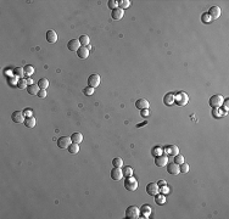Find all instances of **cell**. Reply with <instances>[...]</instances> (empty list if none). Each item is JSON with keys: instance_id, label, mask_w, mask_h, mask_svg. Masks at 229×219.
Instances as JSON below:
<instances>
[{"instance_id": "cell-26", "label": "cell", "mask_w": 229, "mask_h": 219, "mask_svg": "<svg viewBox=\"0 0 229 219\" xmlns=\"http://www.w3.org/2000/svg\"><path fill=\"white\" fill-rule=\"evenodd\" d=\"M38 86H39L40 89L46 90V89H48V86H49V81H48L46 78H42V79H39V82H38Z\"/></svg>"}, {"instance_id": "cell-20", "label": "cell", "mask_w": 229, "mask_h": 219, "mask_svg": "<svg viewBox=\"0 0 229 219\" xmlns=\"http://www.w3.org/2000/svg\"><path fill=\"white\" fill-rule=\"evenodd\" d=\"M82 140H83V135L81 134V133H73L72 135H71V141L72 143H76V144H79V143H82Z\"/></svg>"}, {"instance_id": "cell-31", "label": "cell", "mask_w": 229, "mask_h": 219, "mask_svg": "<svg viewBox=\"0 0 229 219\" xmlns=\"http://www.w3.org/2000/svg\"><path fill=\"white\" fill-rule=\"evenodd\" d=\"M122 172H123V175H124V178H127V177H131V175L133 174V168H132V167H124V169H123Z\"/></svg>"}, {"instance_id": "cell-42", "label": "cell", "mask_w": 229, "mask_h": 219, "mask_svg": "<svg viewBox=\"0 0 229 219\" xmlns=\"http://www.w3.org/2000/svg\"><path fill=\"white\" fill-rule=\"evenodd\" d=\"M23 114L26 116V117H32V111H31V108H26L23 111Z\"/></svg>"}, {"instance_id": "cell-7", "label": "cell", "mask_w": 229, "mask_h": 219, "mask_svg": "<svg viewBox=\"0 0 229 219\" xmlns=\"http://www.w3.org/2000/svg\"><path fill=\"white\" fill-rule=\"evenodd\" d=\"M146 192H148V195H150V196H155V195H157L160 192V188L155 183H150V184L146 185Z\"/></svg>"}, {"instance_id": "cell-33", "label": "cell", "mask_w": 229, "mask_h": 219, "mask_svg": "<svg viewBox=\"0 0 229 219\" xmlns=\"http://www.w3.org/2000/svg\"><path fill=\"white\" fill-rule=\"evenodd\" d=\"M179 171H181V173H188L189 172V164L183 162L182 164H179Z\"/></svg>"}, {"instance_id": "cell-24", "label": "cell", "mask_w": 229, "mask_h": 219, "mask_svg": "<svg viewBox=\"0 0 229 219\" xmlns=\"http://www.w3.org/2000/svg\"><path fill=\"white\" fill-rule=\"evenodd\" d=\"M155 202H156L159 206L164 204V202H166V196H164V194H157V195H155Z\"/></svg>"}, {"instance_id": "cell-14", "label": "cell", "mask_w": 229, "mask_h": 219, "mask_svg": "<svg viewBox=\"0 0 229 219\" xmlns=\"http://www.w3.org/2000/svg\"><path fill=\"white\" fill-rule=\"evenodd\" d=\"M46 42L50 43V44H54V43L57 42V34H56L55 31L50 29V31L46 32Z\"/></svg>"}, {"instance_id": "cell-37", "label": "cell", "mask_w": 229, "mask_h": 219, "mask_svg": "<svg viewBox=\"0 0 229 219\" xmlns=\"http://www.w3.org/2000/svg\"><path fill=\"white\" fill-rule=\"evenodd\" d=\"M83 93H84L85 95H93V93H94V88H92V86H87V88H84Z\"/></svg>"}, {"instance_id": "cell-3", "label": "cell", "mask_w": 229, "mask_h": 219, "mask_svg": "<svg viewBox=\"0 0 229 219\" xmlns=\"http://www.w3.org/2000/svg\"><path fill=\"white\" fill-rule=\"evenodd\" d=\"M139 213H140V211H139L135 206H129L126 211V218L127 219H137V218H139Z\"/></svg>"}, {"instance_id": "cell-2", "label": "cell", "mask_w": 229, "mask_h": 219, "mask_svg": "<svg viewBox=\"0 0 229 219\" xmlns=\"http://www.w3.org/2000/svg\"><path fill=\"white\" fill-rule=\"evenodd\" d=\"M189 101V97L185 93H178L177 95H174V102L178 105V106H185Z\"/></svg>"}, {"instance_id": "cell-30", "label": "cell", "mask_w": 229, "mask_h": 219, "mask_svg": "<svg viewBox=\"0 0 229 219\" xmlns=\"http://www.w3.org/2000/svg\"><path fill=\"white\" fill-rule=\"evenodd\" d=\"M23 70H24V74H27V77H29V75H32L34 73V67L31 66V65H27Z\"/></svg>"}, {"instance_id": "cell-9", "label": "cell", "mask_w": 229, "mask_h": 219, "mask_svg": "<svg viewBox=\"0 0 229 219\" xmlns=\"http://www.w3.org/2000/svg\"><path fill=\"white\" fill-rule=\"evenodd\" d=\"M24 114L22 111H15V112H12L11 114V119L14 121L15 123H23L24 122Z\"/></svg>"}, {"instance_id": "cell-39", "label": "cell", "mask_w": 229, "mask_h": 219, "mask_svg": "<svg viewBox=\"0 0 229 219\" xmlns=\"http://www.w3.org/2000/svg\"><path fill=\"white\" fill-rule=\"evenodd\" d=\"M37 96H38V97H40V99L46 97V90L40 89V90H39V93H38V95H37Z\"/></svg>"}, {"instance_id": "cell-6", "label": "cell", "mask_w": 229, "mask_h": 219, "mask_svg": "<svg viewBox=\"0 0 229 219\" xmlns=\"http://www.w3.org/2000/svg\"><path fill=\"white\" fill-rule=\"evenodd\" d=\"M99 84H100V75L99 74H90L89 75V78H88V85L89 86H92V88H96V86H99Z\"/></svg>"}, {"instance_id": "cell-34", "label": "cell", "mask_w": 229, "mask_h": 219, "mask_svg": "<svg viewBox=\"0 0 229 219\" xmlns=\"http://www.w3.org/2000/svg\"><path fill=\"white\" fill-rule=\"evenodd\" d=\"M183 162H184V157L182 156V155H179V153L175 155V156H174V163H177V164H182Z\"/></svg>"}, {"instance_id": "cell-11", "label": "cell", "mask_w": 229, "mask_h": 219, "mask_svg": "<svg viewBox=\"0 0 229 219\" xmlns=\"http://www.w3.org/2000/svg\"><path fill=\"white\" fill-rule=\"evenodd\" d=\"M167 153H162V155H159V156H156L155 158V164L157 167H163V166H166L167 164Z\"/></svg>"}, {"instance_id": "cell-36", "label": "cell", "mask_w": 229, "mask_h": 219, "mask_svg": "<svg viewBox=\"0 0 229 219\" xmlns=\"http://www.w3.org/2000/svg\"><path fill=\"white\" fill-rule=\"evenodd\" d=\"M14 73H15V75H18V77H22L24 75V70L23 68H21V67H17V68H15L14 70Z\"/></svg>"}, {"instance_id": "cell-25", "label": "cell", "mask_w": 229, "mask_h": 219, "mask_svg": "<svg viewBox=\"0 0 229 219\" xmlns=\"http://www.w3.org/2000/svg\"><path fill=\"white\" fill-rule=\"evenodd\" d=\"M67 150H68L70 153L74 155V153H77V152L79 151V146H78V144H76V143H71V145L68 146Z\"/></svg>"}, {"instance_id": "cell-28", "label": "cell", "mask_w": 229, "mask_h": 219, "mask_svg": "<svg viewBox=\"0 0 229 219\" xmlns=\"http://www.w3.org/2000/svg\"><path fill=\"white\" fill-rule=\"evenodd\" d=\"M112 164L113 167H117V168H122L123 167V160L121 157H116L112 160Z\"/></svg>"}, {"instance_id": "cell-8", "label": "cell", "mask_w": 229, "mask_h": 219, "mask_svg": "<svg viewBox=\"0 0 229 219\" xmlns=\"http://www.w3.org/2000/svg\"><path fill=\"white\" fill-rule=\"evenodd\" d=\"M71 143H72L71 138H67V136H62V138L57 139V146H59V149H68Z\"/></svg>"}, {"instance_id": "cell-47", "label": "cell", "mask_w": 229, "mask_h": 219, "mask_svg": "<svg viewBox=\"0 0 229 219\" xmlns=\"http://www.w3.org/2000/svg\"><path fill=\"white\" fill-rule=\"evenodd\" d=\"M144 124H146V122H144V123H140V124H138V128H139V127H142V125H144Z\"/></svg>"}, {"instance_id": "cell-45", "label": "cell", "mask_w": 229, "mask_h": 219, "mask_svg": "<svg viewBox=\"0 0 229 219\" xmlns=\"http://www.w3.org/2000/svg\"><path fill=\"white\" fill-rule=\"evenodd\" d=\"M157 185H159V188H160V186H163V185H167V184H166V182H164V180H160V182L157 183Z\"/></svg>"}, {"instance_id": "cell-23", "label": "cell", "mask_w": 229, "mask_h": 219, "mask_svg": "<svg viewBox=\"0 0 229 219\" xmlns=\"http://www.w3.org/2000/svg\"><path fill=\"white\" fill-rule=\"evenodd\" d=\"M166 152L175 156V155H178V152H179V149H178V146H175V145H170L166 147Z\"/></svg>"}, {"instance_id": "cell-40", "label": "cell", "mask_w": 229, "mask_h": 219, "mask_svg": "<svg viewBox=\"0 0 229 219\" xmlns=\"http://www.w3.org/2000/svg\"><path fill=\"white\" fill-rule=\"evenodd\" d=\"M162 152H163V150H162V149H161L160 146H157V147H155V150H154V151H152V153H154V155H155V156H159V155H160V153H162Z\"/></svg>"}, {"instance_id": "cell-4", "label": "cell", "mask_w": 229, "mask_h": 219, "mask_svg": "<svg viewBox=\"0 0 229 219\" xmlns=\"http://www.w3.org/2000/svg\"><path fill=\"white\" fill-rule=\"evenodd\" d=\"M223 101H224V99H223V96L222 95H213L211 99H210V106L211 107H219V106H222V104H223Z\"/></svg>"}, {"instance_id": "cell-17", "label": "cell", "mask_w": 229, "mask_h": 219, "mask_svg": "<svg viewBox=\"0 0 229 219\" xmlns=\"http://www.w3.org/2000/svg\"><path fill=\"white\" fill-rule=\"evenodd\" d=\"M123 15H124V10H122L120 7L112 10V12H111V16L113 20H121L123 17Z\"/></svg>"}, {"instance_id": "cell-22", "label": "cell", "mask_w": 229, "mask_h": 219, "mask_svg": "<svg viewBox=\"0 0 229 219\" xmlns=\"http://www.w3.org/2000/svg\"><path fill=\"white\" fill-rule=\"evenodd\" d=\"M163 102H164L166 105H168V106L173 105V102H174V95H173V93L166 94V96H164V99H163Z\"/></svg>"}, {"instance_id": "cell-35", "label": "cell", "mask_w": 229, "mask_h": 219, "mask_svg": "<svg viewBox=\"0 0 229 219\" xmlns=\"http://www.w3.org/2000/svg\"><path fill=\"white\" fill-rule=\"evenodd\" d=\"M201 21H202L203 23H206V24H208V23L212 22V20H211V17L208 16V14H203V15L201 16Z\"/></svg>"}, {"instance_id": "cell-29", "label": "cell", "mask_w": 229, "mask_h": 219, "mask_svg": "<svg viewBox=\"0 0 229 219\" xmlns=\"http://www.w3.org/2000/svg\"><path fill=\"white\" fill-rule=\"evenodd\" d=\"M78 40H79L81 45H83V46H85V45H89V42H90V39H89V37H88V35H85V34L81 35Z\"/></svg>"}, {"instance_id": "cell-16", "label": "cell", "mask_w": 229, "mask_h": 219, "mask_svg": "<svg viewBox=\"0 0 229 219\" xmlns=\"http://www.w3.org/2000/svg\"><path fill=\"white\" fill-rule=\"evenodd\" d=\"M77 55H78L79 59L85 60V59L89 56V49L85 48V46H83V45H81V48L77 50Z\"/></svg>"}, {"instance_id": "cell-10", "label": "cell", "mask_w": 229, "mask_h": 219, "mask_svg": "<svg viewBox=\"0 0 229 219\" xmlns=\"http://www.w3.org/2000/svg\"><path fill=\"white\" fill-rule=\"evenodd\" d=\"M166 166H167V172H168L170 174L177 175V174L181 173V171H179V164L172 162V163H168V164H166Z\"/></svg>"}, {"instance_id": "cell-5", "label": "cell", "mask_w": 229, "mask_h": 219, "mask_svg": "<svg viewBox=\"0 0 229 219\" xmlns=\"http://www.w3.org/2000/svg\"><path fill=\"white\" fill-rule=\"evenodd\" d=\"M207 14H208V16L211 17V20L213 21V20L219 18L222 11H221V7H219V6H212V7H210V10H208Z\"/></svg>"}, {"instance_id": "cell-38", "label": "cell", "mask_w": 229, "mask_h": 219, "mask_svg": "<svg viewBox=\"0 0 229 219\" xmlns=\"http://www.w3.org/2000/svg\"><path fill=\"white\" fill-rule=\"evenodd\" d=\"M117 5H118V1H116V0H110V1H109V7L111 10L117 9Z\"/></svg>"}, {"instance_id": "cell-44", "label": "cell", "mask_w": 229, "mask_h": 219, "mask_svg": "<svg viewBox=\"0 0 229 219\" xmlns=\"http://www.w3.org/2000/svg\"><path fill=\"white\" fill-rule=\"evenodd\" d=\"M140 114L143 116V117H146V116L149 114V111H148V110H142V111H140Z\"/></svg>"}, {"instance_id": "cell-21", "label": "cell", "mask_w": 229, "mask_h": 219, "mask_svg": "<svg viewBox=\"0 0 229 219\" xmlns=\"http://www.w3.org/2000/svg\"><path fill=\"white\" fill-rule=\"evenodd\" d=\"M140 213H142V215L144 218H149V215L151 214V207L149 204H144L142 207V209H140Z\"/></svg>"}, {"instance_id": "cell-19", "label": "cell", "mask_w": 229, "mask_h": 219, "mask_svg": "<svg viewBox=\"0 0 229 219\" xmlns=\"http://www.w3.org/2000/svg\"><path fill=\"white\" fill-rule=\"evenodd\" d=\"M39 86H38V84H29L28 85V88H27V92H28V94H31V95H38V93H39Z\"/></svg>"}, {"instance_id": "cell-27", "label": "cell", "mask_w": 229, "mask_h": 219, "mask_svg": "<svg viewBox=\"0 0 229 219\" xmlns=\"http://www.w3.org/2000/svg\"><path fill=\"white\" fill-rule=\"evenodd\" d=\"M17 88H18V89H21V90H23V89H27V88H28V83H27V79H23V78H21V79L17 82Z\"/></svg>"}, {"instance_id": "cell-18", "label": "cell", "mask_w": 229, "mask_h": 219, "mask_svg": "<svg viewBox=\"0 0 229 219\" xmlns=\"http://www.w3.org/2000/svg\"><path fill=\"white\" fill-rule=\"evenodd\" d=\"M23 124L26 125L27 128H29V129H32V128H34L35 124H37V119L34 117H26V118H24Z\"/></svg>"}, {"instance_id": "cell-43", "label": "cell", "mask_w": 229, "mask_h": 219, "mask_svg": "<svg viewBox=\"0 0 229 219\" xmlns=\"http://www.w3.org/2000/svg\"><path fill=\"white\" fill-rule=\"evenodd\" d=\"M222 105H223V107H224V111H228V99L223 101V104H222Z\"/></svg>"}, {"instance_id": "cell-32", "label": "cell", "mask_w": 229, "mask_h": 219, "mask_svg": "<svg viewBox=\"0 0 229 219\" xmlns=\"http://www.w3.org/2000/svg\"><path fill=\"white\" fill-rule=\"evenodd\" d=\"M118 5H120V9L124 10V9H127L131 5V1H129V0H121V1H118Z\"/></svg>"}, {"instance_id": "cell-12", "label": "cell", "mask_w": 229, "mask_h": 219, "mask_svg": "<svg viewBox=\"0 0 229 219\" xmlns=\"http://www.w3.org/2000/svg\"><path fill=\"white\" fill-rule=\"evenodd\" d=\"M135 107L138 110H148L149 108V101L146 99H139L135 101Z\"/></svg>"}, {"instance_id": "cell-1", "label": "cell", "mask_w": 229, "mask_h": 219, "mask_svg": "<svg viewBox=\"0 0 229 219\" xmlns=\"http://www.w3.org/2000/svg\"><path fill=\"white\" fill-rule=\"evenodd\" d=\"M124 188L128 190V191H135L137 188H138V182L134 177H127L124 179Z\"/></svg>"}, {"instance_id": "cell-15", "label": "cell", "mask_w": 229, "mask_h": 219, "mask_svg": "<svg viewBox=\"0 0 229 219\" xmlns=\"http://www.w3.org/2000/svg\"><path fill=\"white\" fill-rule=\"evenodd\" d=\"M67 48H68L70 51H77L81 48V43H79L78 39H71L67 43Z\"/></svg>"}, {"instance_id": "cell-41", "label": "cell", "mask_w": 229, "mask_h": 219, "mask_svg": "<svg viewBox=\"0 0 229 219\" xmlns=\"http://www.w3.org/2000/svg\"><path fill=\"white\" fill-rule=\"evenodd\" d=\"M160 191L162 192V194H167V192H170V189H168L167 185H163V186L160 189Z\"/></svg>"}, {"instance_id": "cell-46", "label": "cell", "mask_w": 229, "mask_h": 219, "mask_svg": "<svg viewBox=\"0 0 229 219\" xmlns=\"http://www.w3.org/2000/svg\"><path fill=\"white\" fill-rule=\"evenodd\" d=\"M27 83H28V85H29V84H33V81H32L31 78H27Z\"/></svg>"}, {"instance_id": "cell-13", "label": "cell", "mask_w": 229, "mask_h": 219, "mask_svg": "<svg viewBox=\"0 0 229 219\" xmlns=\"http://www.w3.org/2000/svg\"><path fill=\"white\" fill-rule=\"evenodd\" d=\"M111 178L113 180H120L123 178V172L121 168H117V167H113L111 171Z\"/></svg>"}]
</instances>
